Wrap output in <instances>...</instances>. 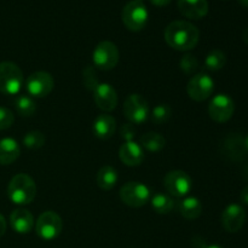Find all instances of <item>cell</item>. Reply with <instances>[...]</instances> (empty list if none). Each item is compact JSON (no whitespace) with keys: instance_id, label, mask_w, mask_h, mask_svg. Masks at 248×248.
Masks as SVG:
<instances>
[{"instance_id":"cell-1","label":"cell","mask_w":248,"mask_h":248,"mask_svg":"<svg viewBox=\"0 0 248 248\" xmlns=\"http://www.w3.org/2000/svg\"><path fill=\"white\" fill-rule=\"evenodd\" d=\"M165 40L174 50L190 51L198 45L200 31L190 22L173 21L165 29Z\"/></svg>"},{"instance_id":"cell-2","label":"cell","mask_w":248,"mask_h":248,"mask_svg":"<svg viewBox=\"0 0 248 248\" xmlns=\"http://www.w3.org/2000/svg\"><path fill=\"white\" fill-rule=\"evenodd\" d=\"M7 196L16 205H28L36 196V184L31 176L26 173L16 174L7 186Z\"/></svg>"},{"instance_id":"cell-3","label":"cell","mask_w":248,"mask_h":248,"mask_svg":"<svg viewBox=\"0 0 248 248\" xmlns=\"http://www.w3.org/2000/svg\"><path fill=\"white\" fill-rule=\"evenodd\" d=\"M23 73L21 68L12 62L0 63V92L14 96L23 86Z\"/></svg>"},{"instance_id":"cell-4","label":"cell","mask_w":248,"mask_h":248,"mask_svg":"<svg viewBox=\"0 0 248 248\" xmlns=\"http://www.w3.org/2000/svg\"><path fill=\"white\" fill-rule=\"evenodd\" d=\"M121 18L128 31H140L147 26L148 19H149V12L143 2L131 0L123 9Z\"/></svg>"},{"instance_id":"cell-5","label":"cell","mask_w":248,"mask_h":248,"mask_svg":"<svg viewBox=\"0 0 248 248\" xmlns=\"http://www.w3.org/2000/svg\"><path fill=\"white\" fill-rule=\"evenodd\" d=\"M63 229L62 218L53 211H46L39 216L35 224L36 235L41 240L51 241L60 236Z\"/></svg>"},{"instance_id":"cell-6","label":"cell","mask_w":248,"mask_h":248,"mask_svg":"<svg viewBox=\"0 0 248 248\" xmlns=\"http://www.w3.org/2000/svg\"><path fill=\"white\" fill-rule=\"evenodd\" d=\"M123 110L126 119L135 125H140V124L145 123L150 116V109L147 99L138 93L130 94L125 99Z\"/></svg>"},{"instance_id":"cell-7","label":"cell","mask_w":248,"mask_h":248,"mask_svg":"<svg viewBox=\"0 0 248 248\" xmlns=\"http://www.w3.org/2000/svg\"><path fill=\"white\" fill-rule=\"evenodd\" d=\"M120 199L130 207H142L150 200V190L140 182H128L120 189Z\"/></svg>"},{"instance_id":"cell-8","label":"cell","mask_w":248,"mask_h":248,"mask_svg":"<svg viewBox=\"0 0 248 248\" xmlns=\"http://www.w3.org/2000/svg\"><path fill=\"white\" fill-rule=\"evenodd\" d=\"M94 65L101 70H111L119 62V50L111 41H101L92 53Z\"/></svg>"},{"instance_id":"cell-9","label":"cell","mask_w":248,"mask_h":248,"mask_svg":"<svg viewBox=\"0 0 248 248\" xmlns=\"http://www.w3.org/2000/svg\"><path fill=\"white\" fill-rule=\"evenodd\" d=\"M235 111V103L228 94L219 93L211 99L208 104V115L216 123H227L232 118Z\"/></svg>"},{"instance_id":"cell-10","label":"cell","mask_w":248,"mask_h":248,"mask_svg":"<svg viewBox=\"0 0 248 248\" xmlns=\"http://www.w3.org/2000/svg\"><path fill=\"white\" fill-rule=\"evenodd\" d=\"M164 186L170 195L183 198L190 193L193 188V181L186 172L176 170V171L169 172L165 176Z\"/></svg>"},{"instance_id":"cell-11","label":"cell","mask_w":248,"mask_h":248,"mask_svg":"<svg viewBox=\"0 0 248 248\" xmlns=\"http://www.w3.org/2000/svg\"><path fill=\"white\" fill-rule=\"evenodd\" d=\"M55 86L52 75L47 72H35L28 77L26 81V90L31 97L44 98L48 96Z\"/></svg>"},{"instance_id":"cell-12","label":"cell","mask_w":248,"mask_h":248,"mask_svg":"<svg viewBox=\"0 0 248 248\" xmlns=\"http://www.w3.org/2000/svg\"><path fill=\"white\" fill-rule=\"evenodd\" d=\"M215 89V82L210 75L205 73L195 74L186 85V92L191 99L196 102H202L210 98Z\"/></svg>"},{"instance_id":"cell-13","label":"cell","mask_w":248,"mask_h":248,"mask_svg":"<svg viewBox=\"0 0 248 248\" xmlns=\"http://www.w3.org/2000/svg\"><path fill=\"white\" fill-rule=\"evenodd\" d=\"M93 99L96 106L104 113H110L118 106V93L110 84H99L93 90Z\"/></svg>"},{"instance_id":"cell-14","label":"cell","mask_w":248,"mask_h":248,"mask_svg":"<svg viewBox=\"0 0 248 248\" xmlns=\"http://www.w3.org/2000/svg\"><path fill=\"white\" fill-rule=\"evenodd\" d=\"M246 212L244 207L237 203L228 206L222 213V225L228 232H237L245 224Z\"/></svg>"},{"instance_id":"cell-15","label":"cell","mask_w":248,"mask_h":248,"mask_svg":"<svg viewBox=\"0 0 248 248\" xmlns=\"http://www.w3.org/2000/svg\"><path fill=\"white\" fill-rule=\"evenodd\" d=\"M223 153L232 161H242L248 153L245 138L237 133L229 135L223 142Z\"/></svg>"},{"instance_id":"cell-16","label":"cell","mask_w":248,"mask_h":248,"mask_svg":"<svg viewBox=\"0 0 248 248\" xmlns=\"http://www.w3.org/2000/svg\"><path fill=\"white\" fill-rule=\"evenodd\" d=\"M119 157L126 166L133 167L142 164L144 160V153L143 148L138 143L131 140L121 145L119 150Z\"/></svg>"},{"instance_id":"cell-17","label":"cell","mask_w":248,"mask_h":248,"mask_svg":"<svg viewBox=\"0 0 248 248\" xmlns=\"http://www.w3.org/2000/svg\"><path fill=\"white\" fill-rule=\"evenodd\" d=\"M178 9L186 18L201 19L208 14V2L207 0H178Z\"/></svg>"},{"instance_id":"cell-18","label":"cell","mask_w":248,"mask_h":248,"mask_svg":"<svg viewBox=\"0 0 248 248\" xmlns=\"http://www.w3.org/2000/svg\"><path fill=\"white\" fill-rule=\"evenodd\" d=\"M10 224L11 228L18 234H28L34 227V217L31 211L24 208H17L12 211L10 216Z\"/></svg>"},{"instance_id":"cell-19","label":"cell","mask_w":248,"mask_h":248,"mask_svg":"<svg viewBox=\"0 0 248 248\" xmlns=\"http://www.w3.org/2000/svg\"><path fill=\"white\" fill-rule=\"evenodd\" d=\"M115 128L116 120L114 119V116L109 115V114H102V115L97 116L93 121V126H92L94 136L101 140H109L110 137H113Z\"/></svg>"},{"instance_id":"cell-20","label":"cell","mask_w":248,"mask_h":248,"mask_svg":"<svg viewBox=\"0 0 248 248\" xmlns=\"http://www.w3.org/2000/svg\"><path fill=\"white\" fill-rule=\"evenodd\" d=\"M21 154L18 143L12 138L0 140V165H10L16 161Z\"/></svg>"},{"instance_id":"cell-21","label":"cell","mask_w":248,"mask_h":248,"mask_svg":"<svg viewBox=\"0 0 248 248\" xmlns=\"http://www.w3.org/2000/svg\"><path fill=\"white\" fill-rule=\"evenodd\" d=\"M179 213L188 220L198 219L202 213V203L198 198L189 196L179 203Z\"/></svg>"},{"instance_id":"cell-22","label":"cell","mask_w":248,"mask_h":248,"mask_svg":"<svg viewBox=\"0 0 248 248\" xmlns=\"http://www.w3.org/2000/svg\"><path fill=\"white\" fill-rule=\"evenodd\" d=\"M97 186L102 190H111L118 183V172L111 166H103L96 177Z\"/></svg>"},{"instance_id":"cell-23","label":"cell","mask_w":248,"mask_h":248,"mask_svg":"<svg viewBox=\"0 0 248 248\" xmlns=\"http://www.w3.org/2000/svg\"><path fill=\"white\" fill-rule=\"evenodd\" d=\"M165 144H166V140H165L164 136L157 132L144 133L140 138V145L147 149L148 152H160V150L164 149Z\"/></svg>"},{"instance_id":"cell-24","label":"cell","mask_w":248,"mask_h":248,"mask_svg":"<svg viewBox=\"0 0 248 248\" xmlns=\"http://www.w3.org/2000/svg\"><path fill=\"white\" fill-rule=\"evenodd\" d=\"M150 202H152V207L154 208L155 212L159 215H167L173 210L174 205H176L174 203L176 201L171 196L162 193H156L155 195H153V198H150Z\"/></svg>"},{"instance_id":"cell-25","label":"cell","mask_w":248,"mask_h":248,"mask_svg":"<svg viewBox=\"0 0 248 248\" xmlns=\"http://www.w3.org/2000/svg\"><path fill=\"white\" fill-rule=\"evenodd\" d=\"M15 108L21 116H31L36 110V104L31 96L21 94L15 99Z\"/></svg>"},{"instance_id":"cell-26","label":"cell","mask_w":248,"mask_h":248,"mask_svg":"<svg viewBox=\"0 0 248 248\" xmlns=\"http://www.w3.org/2000/svg\"><path fill=\"white\" fill-rule=\"evenodd\" d=\"M225 63H227V56L223 52L222 50H212L207 55L205 60V67L208 70H212V72H217L224 68Z\"/></svg>"},{"instance_id":"cell-27","label":"cell","mask_w":248,"mask_h":248,"mask_svg":"<svg viewBox=\"0 0 248 248\" xmlns=\"http://www.w3.org/2000/svg\"><path fill=\"white\" fill-rule=\"evenodd\" d=\"M172 115V108L169 104H157L153 111L150 113V119L155 125H161V124L166 123Z\"/></svg>"},{"instance_id":"cell-28","label":"cell","mask_w":248,"mask_h":248,"mask_svg":"<svg viewBox=\"0 0 248 248\" xmlns=\"http://www.w3.org/2000/svg\"><path fill=\"white\" fill-rule=\"evenodd\" d=\"M45 135L40 131H31V132L26 133L23 137V144L28 149H39L45 144Z\"/></svg>"},{"instance_id":"cell-29","label":"cell","mask_w":248,"mask_h":248,"mask_svg":"<svg viewBox=\"0 0 248 248\" xmlns=\"http://www.w3.org/2000/svg\"><path fill=\"white\" fill-rule=\"evenodd\" d=\"M82 84L90 91H93L97 86L99 85L98 77H97L96 69L92 65H87L84 70H82Z\"/></svg>"},{"instance_id":"cell-30","label":"cell","mask_w":248,"mask_h":248,"mask_svg":"<svg viewBox=\"0 0 248 248\" xmlns=\"http://www.w3.org/2000/svg\"><path fill=\"white\" fill-rule=\"evenodd\" d=\"M198 65L199 62L198 60H196L195 56L189 55V53L184 55L183 57L181 58V61H179V67H181V69L188 75L194 74V73L196 72V69H198Z\"/></svg>"},{"instance_id":"cell-31","label":"cell","mask_w":248,"mask_h":248,"mask_svg":"<svg viewBox=\"0 0 248 248\" xmlns=\"http://www.w3.org/2000/svg\"><path fill=\"white\" fill-rule=\"evenodd\" d=\"M15 121V115L10 109L0 107V131L7 130L12 126Z\"/></svg>"},{"instance_id":"cell-32","label":"cell","mask_w":248,"mask_h":248,"mask_svg":"<svg viewBox=\"0 0 248 248\" xmlns=\"http://www.w3.org/2000/svg\"><path fill=\"white\" fill-rule=\"evenodd\" d=\"M120 135L126 142H131L133 140V137L136 136V128L133 126V124H125V125L121 126L120 128Z\"/></svg>"},{"instance_id":"cell-33","label":"cell","mask_w":248,"mask_h":248,"mask_svg":"<svg viewBox=\"0 0 248 248\" xmlns=\"http://www.w3.org/2000/svg\"><path fill=\"white\" fill-rule=\"evenodd\" d=\"M191 245H193L194 248H206L208 246L206 244L205 239H202L201 236H195L193 240H191Z\"/></svg>"},{"instance_id":"cell-34","label":"cell","mask_w":248,"mask_h":248,"mask_svg":"<svg viewBox=\"0 0 248 248\" xmlns=\"http://www.w3.org/2000/svg\"><path fill=\"white\" fill-rule=\"evenodd\" d=\"M240 200H241V202L244 203V205L248 206V186H246L242 189L241 195H240Z\"/></svg>"},{"instance_id":"cell-35","label":"cell","mask_w":248,"mask_h":248,"mask_svg":"<svg viewBox=\"0 0 248 248\" xmlns=\"http://www.w3.org/2000/svg\"><path fill=\"white\" fill-rule=\"evenodd\" d=\"M5 232H6V220H5L4 216L0 215V237L4 236Z\"/></svg>"},{"instance_id":"cell-36","label":"cell","mask_w":248,"mask_h":248,"mask_svg":"<svg viewBox=\"0 0 248 248\" xmlns=\"http://www.w3.org/2000/svg\"><path fill=\"white\" fill-rule=\"evenodd\" d=\"M155 6H167L172 0H150Z\"/></svg>"},{"instance_id":"cell-37","label":"cell","mask_w":248,"mask_h":248,"mask_svg":"<svg viewBox=\"0 0 248 248\" xmlns=\"http://www.w3.org/2000/svg\"><path fill=\"white\" fill-rule=\"evenodd\" d=\"M242 39H244L245 43L248 44V27L246 29H245L244 33H242Z\"/></svg>"},{"instance_id":"cell-38","label":"cell","mask_w":248,"mask_h":248,"mask_svg":"<svg viewBox=\"0 0 248 248\" xmlns=\"http://www.w3.org/2000/svg\"><path fill=\"white\" fill-rule=\"evenodd\" d=\"M239 2L241 4V6L248 7V0H239Z\"/></svg>"},{"instance_id":"cell-39","label":"cell","mask_w":248,"mask_h":248,"mask_svg":"<svg viewBox=\"0 0 248 248\" xmlns=\"http://www.w3.org/2000/svg\"><path fill=\"white\" fill-rule=\"evenodd\" d=\"M244 177L246 179H248V164L245 166V169H244Z\"/></svg>"},{"instance_id":"cell-40","label":"cell","mask_w":248,"mask_h":248,"mask_svg":"<svg viewBox=\"0 0 248 248\" xmlns=\"http://www.w3.org/2000/svg\"><path fill=\"white\" fill-rule=\"evenodd\" d=\"M206 248H223V247L219 246V245H208Z\"/></svg>"},{"instance_id":"cell-41","label":"cell","mask_w":248,"mask_h":248,"mask_svg":"<svg viewBox=\"0 0 248 248\" xmlns=\"http://www.w3.org/2000/svg\"><path fill=\"white\" fill-rule=\"evenodd\" d=\"M245 144H246V148H247V152H248V135L246 136V138H245Z\"/></svg>"},{"instance_id":"cell-42","label":"cell","mask_w":248,"mask_h":248,"mask_svg":"<svg viewBox=\"0 0 248 248\" xmlns=\"http://www.w3.org/2000/svg\"><path fill=\"white\" fill-rule=\"evenodd\" d=\"M136 1H140V2H143V1H144V0H136Z\"/></svg>"}]
</instances>
